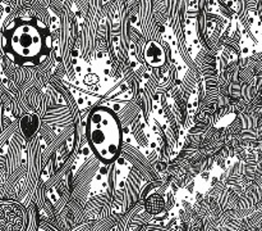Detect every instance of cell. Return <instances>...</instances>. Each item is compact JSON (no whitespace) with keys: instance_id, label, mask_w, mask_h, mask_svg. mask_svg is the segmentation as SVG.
<instances>
[{"instance_id":"cell-1","label":"cell","mask_w":262,"mask_h":231,"mask_svg":"<svg viewBox=\"0 0 262 231\" xmlns=\"http://www.w3.org/2000/svg\"><path fill=\"white\" fill-rule=\"evenodd\" d=\"M3 49L8 58L19 66H38L51 50L49 28L36 18H15L4 31Z\"/></svg>"},{"instance_id":"cell-2","label":"cell","mask_w":262,"mask_h":231,"mask_svg":"<svg viewBox=\"0 0 262 231\" xmlns=\"http://www.w3.org/2000/svg\"><path fill=\"white\" fill-rule=\"evenodd\" d=\"M90 146L102 163H113L119 157L123 144V130L118 116L107 107L91 110L86 123Z\"/></svg>"},{"instance_id":"cell-3","label":"cell","mask_w":262,"mask_h":231,"mask_svg":"<svg viewBox=\"0 0 262 231\" xmlns=\"http://www.w3.org/2000/svg\"><path fill=\"white\" fill-rule=\"evenodd\" d=\"M27 213L13 200H0V231H26Z\"/></svg>"},{"instance_id":"cell-4","label":"cell","mask_w":262,"mask_h":231,"mask_svg":"<svg viewBox=\"0 0 262 231\" xmlns=\"http://www.w3.org/2000/svg\"><path fill=\"white\" fill-rule=\"evenodd\" d=\"M161 208H163V200L160 197L155 195L150 199V202L147 203V210L150 213H158L160 212Z\"/></svg>"}]
</instances>
